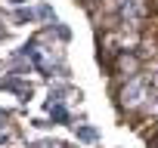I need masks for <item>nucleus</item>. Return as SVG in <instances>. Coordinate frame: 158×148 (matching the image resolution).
Wrapping results in <instances>:
<instances>
[{"mask_svg": "<svg viewBox=\"0 0 158 148\" xmlns=\"http://www.w3.org/2000/svg\"><path fill=\"white\" fill-rule=\"evenodd\" d=\"M149 96H152V80L143 77V74L127 77V84L121 87V105L124 108H139L149 102Z\"/></svg>", "mask_w": 158, "mask_h": 148, "instance_id": "1", "label": "nucleus"}, {"mask_svg": "<svg viewBox=\"0 0 158 148\" xmlns=\"http://www.w3.org/2000/svg\"><path fill=\"white\" fill-rule=\"evenodd\" d=\"M146 108H149V114H158V90H152V96H149Z\"/></svg>", "mask_w": 158, "mask_h": 148, "instance_id": "2", "label": "nucleus"}, {"mask_svg": "<svg viewBox=\"0 0 158 148\" xmlns=\"http://www.w3.org/2000/svg\"><path fill=\"white\" fill-rule=\"evenodd\" d=\"M77 136H81L84 142H93V139H96V130H90V127H81V130H77Z\"/></svg>", "mask_w": 158, "mask_h": 148, "instance_id": "3", "label": "nucleus"}, {"mask_svg": "<svg viewBox=\"0 0 158 148\" xmlns=\"http://www.w3.org/2000/svg\"><path fill=\"white\" fill-rule=\"evenodd\" d=\"M31 19H34L31 10H19V13H16V22H31Z\"/></svg>", "mask_w": 158, "mask_h": 148, "instance_id": "4", "label": "nucleus"}, {"mask_svg": "<svg viewBox=\"0 0 158 148\" xmlns=\"http://www.w3.org/2000/svg\"><path fill=\"white\" fill-rule=\"evenodd\" d=\"M149 80H152V90H158V68H155V71L149 74Z\"/></svg>", "mask_w": 158, "mask_h": 148, "instance_id": "5", "label": "nucleus"}, {"mask_svg": "<svg viewBox=\"0 0 158 148\" xmlns=\"http://www.w3.org/2000/svg\"><path fill=\"white\" fill-rule=\"evenodd\" d=\"M13 3H25V0H13Z\"/></svg>", "mask_w": 158, "mask_h": 148, "instance_id": "6", "label": "nucleus"}]
</instances>
